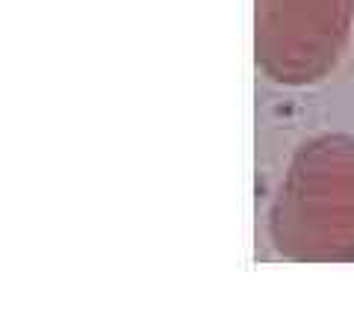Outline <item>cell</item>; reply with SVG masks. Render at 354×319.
<instances>
[{
    "mask_svg": "<svg viewBox=\"0 0 354 319\" xmlns=\"http://www.w3.org/2000/svg\"><path fill=\"white\" fill-rule=\"evenodd\" d=\"M269 234L283 257L354 260V136L325 134L295 151Z\"/></svg>",
    "mask_w": 354,
    "mask_h": 319,
    "instance_id": "cell-1",
    "label": "cell"
},
{
    "mask_svg": "<svg viewBox=\"0 0 354 319\" xmlns=\"http://www.w3.org/2000/svg\"><path fill=\"white\" fill-rule=\"evenodd\" d=\"M354 24V0H257V69L281 86L319 83L337 69Z\"/></svg>",
    "mask_w": 354,
    "mask_h": 319,
    "instance_id": "cell-2",
    "label": "cell"
}]
</instances>
